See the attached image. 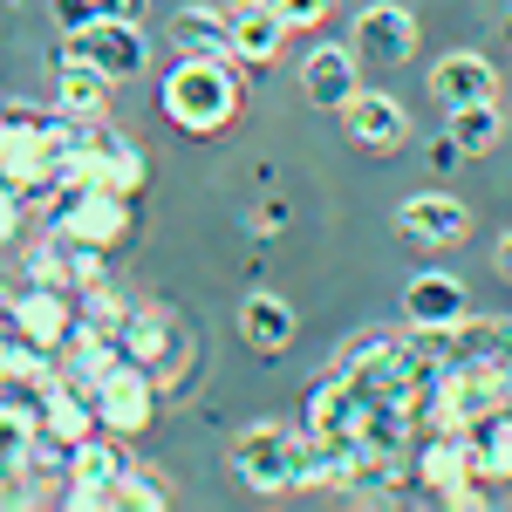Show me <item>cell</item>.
Returning a JSON list of instances; mask_svg holds the SVG:
<instances>
[{
	"instance_id": "31",
	"label": "cell",
	"mask_w": 512,
	"mask_h": 512,
	"mask_svg": "<svg viewBox=\"0 0 512 512\" xmlns=\"http://www.w3.org/2000/svg\"><path fill=\"white\" fill-rule=\"evenodd\" d=\"M492 267H499V280H512V233H499V246H492Z\"/></svg>"
},
{
	"instance_id": "7",
	"label": "cell",
	"mask_w": 512,
	"mask_h": 512,
	"mask_svg": "<svg viewBox=\"0 0 512 512\" xmlns=\"http://www.w3.org/2000/svg\"><path fill=\"white\" fill-rule=\"evenodd\" d=\"M403 321H437V328L472 321V294H465V280L444 274V267L410 274V280H403Z\"/></svg>"
},
{
	"instance_id": "33",
	"label": "cell",
	"mask_w": 512,
	"mask_h": 512,
	"mask_svg": "<svg viewBox=\"0 0 512 512\" xmlns=\"http://www.w3.org/2000/svg\"><path fill=\"white\" fill-rule=\"evenodd\" d=\"M0 506H7V485H0Z\"/></svg>"
},
{
	"instance_id": "21",
	"label": "cell",
	"mask_w": 512,
	"mask_h": 512,
	"mask_svg": "<svg viewBox=\"0 0 512 512\" xmlns=\"http://www.w3.org/2000/svg\"><path fill=\"white\" fill-rule=\"evenodd\" d=\"M444 130L465 144V151H492L499 144V130H506V117H499V103H465V110H444Z\"/></svg>"
},
{
	"instance_id": "4",
	"label": "cell",
	"mask_w": 512,
	"mask_h": 512,
	"mask_svg": "<svg viewBox=\"0 0 512 512\" xmlns=\"http://www.w3.org/2000/svg\"><path fill=\"white\" fill-rule=\"evenodd\" d=\"M158 403H164L158 369H144V362H130V355L96 383V417H103V431H117V437H144L158 424Z\"/></svg>"
},
{
	"instance_id": "19",
	"label": "cell",
	"mask_w": 512,
	"mask_h": 512,
	"mask_svg": "<svg viewBox=\"0 0 512 512\" xmlns=\"http://www.w3.org/2000/svg\"><path fill=\"white\" fill-rule=\"evenodd\" d=\"M110 89L117 82L103 76L96 62H76V55L55 62V110H69V117H103L110 110Z\"/></svg>"
},
{
	"instance_id": "11",
	"label": "cell",
	"mask_w": 512,
	"mask_h": 512,
	"mask_svg": "<svg viewBox=\"0 0 512 512\" xmlns=\"http://www.w3.org/2000/svg\"><path fill=\"white\" fill-rule=\"evenodd\" d=\"M431 96L444 110H465V103H499V69L472 55V48H458V55H444L431 69Z\"/></svg>"
},
{
	"instance_id": "14",
	"label": "cell",
	"mask_w": 512,
	"mask_h": 512,
	"mask_svg": "<svg viewBox=\"0 0 512 512\" xmlns=\"http://www.w3.org/2000/svg\"><path fill=\"white\" fill-rule=\"evenodd\" d=\"M171 48H178V55H205V62H239L233 55V14H219V7H205V0L178 7V14H171Z\"/></svg>"
},
{
	"instance_id": "8",
	"label": "cell",
	"mask_w": 512,
	"mask_h": 512,
	"mask_svg": "<svg viewBox=\"0 0 512 512\" xmlns=\"http://www.w3.org/2000/svg\"><path fill=\"white\" fill-rule=\"evenodd\" d=\"M69 512H164L171 506V492H164L158 472H123L110 485H69Z\"/></svg>"
},
{
	"instance_id": "18",
	"label": "cell",
	"mask_w": 512,
	"mask_h": 512,
	"mask_svg": "<svg viewBox=\"0 0 512 512\" xmlns=\"http://www.w3.org/2000/svg\"><path fill=\"white\" fill-rule=\"evenodd\" d=\"M239 335H246V349L253 355H280L287 342H294V308L280 301V294H246L239 301Z\"/></svg>"
},
{
	"instance_id": "25",
	"label": "cell",
	"mask_w": 512,
	"mask_h": 512,
	"mask_svg": "<svg viewBox=\"0 0 512 512\" xmlns=\"http://www.w3.org/2000/svg\"><path fill=\"white\" fill-rule=\"evenodd\" d=\"M274 7H280V21H287V28H321L335 0H274Z\"/></svg>"
},
{
	"instance_id": "17",
	"label": "cell",
	"mask_w": 512,
	"mask_h": 512,
	"mask_svg": "<svg viewBox=\"0 0 512 512\" xmlns=\"http://www.w3.org/2000/svg\"><path fill=\"white\" fill-rule=\"evenodd\" d=\"M287 35H294V28L280 21L274 0H239V7H233V55H239V62H253V69L274 62Z\"/></svg>"
},
{
	"instance_id": "30",
	"label": "cell",
	"mask_w": 512,
	"mask_h": 512,
	"mask_svg": "<svg viewBox=\"0 0 512 512\" xmlns=\"http://www.w3.org/2000/svg\"><path fill=\"white\" fill-rule=\"evenodd\" d=\"M110 21H144V0H96Z\"/></svg>"
},
{
	"instance_id": "13",
	"label": "cell",
	"mask_w": 512,
	"mask_h": 512,
	"mask_svg": "<svg viewBox=\"0 0 512 512\" xmlns=\"http://www.w3.org/2000/svg\"><path fill=\"white\" fill-rule=\"evenodd\" d=\"M301 89H308V103H315V110H349L355 89H362L355 41H349V48H315V55L301 62Z\"/></svg>"
},
{
	"instance_id": "3",
	"label": "cell",
	"mask_w": 512,
	"mask_h": 512,
	"mask_svg": "<svg viewBox=\"0 0 512 512\" xmlns=\"http://www.w3.org/2000/svg\"><path fill=\"white\" fill-rule=\"evenodd\" d=\"M62 55H76V62H96L110 82H137L144 69H151V48H144V21H89V28H76V35H62V48H55V62Z\"/></svg>"
},
{
	"instance_id": "10",
	"label": "cell",
	"mask_w": 512,
	"mask_h": 512,
	"mask_svg": "<svg viewBox=\"0 0 512 512\" xmlns=\"http://www.w3.org/2000/svg\"><path fill=\"white\" fill-rule=\"evenodd\" d=\"M355 55H369V62H403L410 48H417V21H410V7H396V0H376V7H362L355 14Z\"/></svg>"
},
{
	"instance_id": "22",
	"label": "cell",
	"mask_w": 512,
	"mask_h": 512,
	"mask_svg": "<svg viewBox=\"0 0 512 512\" xmlns=\"http://www.w3.org/2000/svg\"><path fill=\"white\" fill-rule=\"evenodd\" d=\"M28 280H41V287H76V246L48 226V239L35 246V260H28Z\"/></svg>"
},
{
	"instance_id": "9",
	"label": "cell",
	"mask_w": 512,
	"mask_h": 512,
	"mask_svg": "<svg viewBox=\"0 0 512 512\" xmlns=\"http://www.w3.org/2000/svg\"><path fill=\"white\" fill-rule=\"evenodd\" d=\"M478 478V458H472V431H437L424 451H417V485H431V499L451 506V492H465Z\"/></svg>"
},
{
	"instance_id": "29",
	"label": "cell",
	"mask_w": 512,
	"mask_h": 512,
	"mask_svg": "<svg viewBox=\"0 0 512 512\" xmlns=\"http://www.w3.org/2000/svg\"><path fill=\"white\" fill-rule=\"evenodd\" d=\"M472 158V151H465V144H458V137H451V130H444V137H437L431 144V171H458V164Z\"/></svg>"
},
{
	"instance_id": "20",
	"label": "cell",
	"mask_w": 512,
	"mask_h": 512,
	"mask_svg": "<svg viewBox=\"0 0 512 512\" xmlns=\"http://www.w3.org/2000/svg\"><path fill=\"white\" fill-rule=\"evenodd\" d=\"M123 444H130V437H117V431L82 437L76 451H69V485H110V478H123V472H130Z\"/></svg>"
},
{
	"instance_id": "1",
	"label": "cell",
	"mask_w": 512,
	"mask_h": 512,
	"mask_svg": "<svg viewBox=\"0 0 512 512\" xmlns=\"http://www.w3.org/2000/svg\"><path fill=\"white\" fill-rule=\"evenodd\" d=\"M246 103V82H239V62H205V55H178L171 69L158 76V110L178 130L192 137H212L226 130Z\"/></svg>"
},
{
	"instance_id": "2",
	"label": "cell",
	"mask_w": 512,
	"mask_h": 512,
	"mask_svg": "<svg viewBox=\"0 0 512 512\" xmlns=\"http://www.w3.org/2000/svg\"><path fill=\"white\" fill-rule=\"evenodd\" d=\"M301 458H308V431H287V424H246L233 437V472L260 499L301 492Z\"/></svg>"
},
{
	"instance_id": "5",
	"label": "cell",
	"mask_w": 512,
	"mask_h": 512,
	"mask_svg": "<svg viewBox=\"0 0 512 512\" xmlns=\"http://www.w3.org/2000/svg\"><path fill=\"white\" fill-rule=\"evenodd\" d=\"M35 437H41V410L35 403H21V396H0V485H7V506H28L35 492Z\"/></svg>"
},
{
	"instance_id": "16",
	"label": "cell",
	"mask_w": 512,
	"mask_h": 512,
	"mask_svg": "<svg viewBox=\"0 0 512 512\" xmlns=\"http://www.w3.org/2000/svg\"><path fill=\"white\" fill-rule=\"evenodd\" d=\"M123 355L144 362V369H164L171 355H185L178 315H171V308H130V315H123Z\"/></svg>"
},
{
	"instance_id": "26",
	"label": "cell",
	"mask_w": 512,
	"mask_h": 512,
	"mask_svg": "<svg viewBox=\"0 0 512 512\" xmlns=\"http://www.w3.org/2000/svg\"><path fill=\"white\" fill-rule=\"evenodd\" d=\"M21 212H28V192H21V185H7V178H0V246H7V239L21 233Z\"/></svg>"
},
{
	"instance_id": "28",
	"label": "cell",
	"mask_w": 512,
	"mask_h": 512,
	"mask_svg": "<svg viewBox=\"0 0 512 512\" xmlns=\"http://www.w3.org/2000/svg\"><path fill=\"white\" fill-rule=\"evenodd\" d=\"M246 226H253V233H280V226H287V198H260Z\"/></svg>"
},
{
	"instance_id": "24",
	"label": "cell",
	"mask_w": 512,
	"mask_h": 512,
	"mask_svg": "<svg viewBox=\"0 0 512 512\" xmlns=\"http://www.w3.org/2000/svg\"><path fill=\"white\" fill-rule=\"evenodd\" d=\"M465 355H492L499 369L512 376V321H465Z\"/></svg>"
},
{
	"instance_id": "32",
	"label": "cell",
	"mask_w": 512,
	"mask_h": 512,
	"mask_svg": "<svg viewBox=\"0 0 512 512\" xmlns=\"http://www.w3.org/2000/svg\"><path fill=\"white\" fill-rule=\"evenodd\" d=\"M7 355H14V321L0 315V383H7Z\"/></svg>"
},
{
	"instance_id": "23",
	"label": "cell",
	"mask_w": 512,
	"mask_h": 512,
	"mask_svg": "<svg viewBox=\"0 0 512 512\" xmlns=\"http://www.w3.org/2000/svg\"><path fill=\"white\" fill-rule=\"evenodd\" d=\"M123 315H130V301H123L117 287H110V274H103V280H89V287H82V301H76V321H89V328H123Z\"/></svg>"
},
{
	"instance_id": "12",
	"label": "cell",
	"mask_w": 512,
	"mask_h": 512,
	"mask_svg": "<svg viewBox=\"0 0 512 512\" xmlns=\"http://www.w3.org/2000/svg\"><path fill=\"white\" fill-rule=\"evenodd\" d=\"M355 144H369V151H396L403 137H410V110L396 103L390 89H355V103L342 110Z\"/></svg>"
},
{
	"instance_id": "15",
	"label": "cell",
	"mask_w": 512,
	"mask_h": 512,
	"mask_svg": "<svg viewBox=\"0 0 512 512\" xmlns=\"http://www.w3.org/2000/svg\"><path fill=\"white\" fill-rule=\"evenodd\" d=\"M396 226H403L410 239H424V246H451V239H465L472 212H465L451 192H410L403 212H396Z\"/></svg>"
},
{
	"instance_id": "6",
	"label": "cell",
	"mask_w": 512,
	"mask_h": 512,
	"mask_svg": "<svg viewBox=\"0 0 512 512\" xmlns=\"http://www.w3.org/2000/svg\"><path fill=\"white\" fill-rule=\"evenodd\" d=\"M7 321H14V335H28V342H41V349L62 355V342L76 335V301H69V287H41V280H28V287L7 301Z\"/></svg>"
},
{
	"instance_id": "27",
	"label": "cell",
	"mask_w": 512,
	"mask_h": 512,
	"mask_svg": "<svg viewBox=\"0 0 512 512\" xmlns=\"http://www.w3.org/2000/svg\"><path fill=\"white\" fill-rule=\"evenodd\" d=\"M89 21H103L96 0H55V28H62V35H76V28H89Z\"/></svg>"
}]
</instances>
